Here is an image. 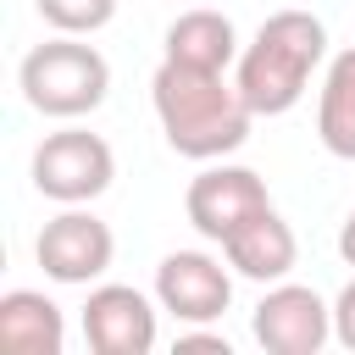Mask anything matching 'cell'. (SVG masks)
Returning <instances> with one entry per match:
<instances>
[{
    "mask_svg": "<svg viewBox=\"0 0 355 355\" xmlns=\"http://www.w3.org/2000/svg\"><path fill=\"white\" fill-rule=\"evenodd\" d=\"M150 105L155 122L166 133V144L189 161H222L250 139L255 111L244 105L239 83H227L222 72H194L178 61H161L150 78Z\"/></svg>",
    "mask_w": 355,
    "mask_h": 355,
    "instance_id": "1",
    "label": "cell"
},
{
    "mask_svg": "<svg viewBox=\"0 0 355 355\" xmlns=\"http://www.w3.org/2000/svg\"><path fill=\"white\" fill-rule=\"evenodd\" d=\"M327 55V28L311 11H272L255 39L239 50V94L255 116H283L300 105V94L311 89V72Z\"/></svg>",
    "mask_w": 355,
    "mask_h": 355,
    "instance_id": "2",
    "label": "cell"
},
{
    "mask_svg": "<svg viewBox=\"0 0 355 355\" xmlns=\"http://www.w3.org/2000/svg\"><path fill=\"white\" fill-rule=\"evenodd\" d=\"M17 83H22V100L39 111V116H55V122H72V116H89L105 105L111 94V67L94 44H83L78 33H55L44 44H33L17 67Z\"/></svg>",
    "mask_w": 355,
    "mask_h": 355,
    "instance_id": "3",
    "label": "cell"
},
{
    "mask_svg": "<svg viewBox=\"0 0 355 355\" xmlns=\"http://www.w3.org/2000/svg\"><path fill=\"white\" fill-rule=\"evenodd\" d=\"M111 178H116V155L89 128L44 133L33 150V189L55 205H89L111 189Z\"/></svg>",
    "mask_w": 355,
    "mask_h": 355,
    "instance_id": "4",
    "label": "cell"
},
{
    "mask_svg": "<svg viewBox=\"0 0 355 355\" xmlns=\"http://www.w3.org/2000/svg\"><path fill=\"white\" fill-rule=\"evenodd\" d=\"M250 327H255V344L266 355H316L333 338V305L316 288L283 277V283H272L261 294Z\"/></svg>",
    "mask_w": 355,
    "mask_h": 355,
    "instance_id": "5",
    "label": "cell"
},
{
    "mask_svg": "<svg viewBox=\"0 0 355 355\" xmlns=\"http://www.w3.org/2000/svg\"><path fill=\"white\" fill-rule=\"evenodd\" d=\"M272 205V194H266V183H261V172H250V166H205L194 183H189V194H183V211H189V222H194V233L200 239H211V244H227L250 216H261Z\"/></svg>",
    "mask_w": 355,
    "mask_h": 355,
    "instance_id": "6",
    "label": "cell"
},
{
    "mask_svg": "<svg viewBox=\"0 0 355 355\" xmlns=\"http://www.w3.org/2000/svg\"><path fill=\"white\" fill-rule=\"evenodd\" d=\"M155 300L183 327L222 322V311L233 305V272L205 250H172L155 266Z\"/></svg>",
    "mask_w": 355,
    "mask_h": 355,
    "instance_id": "7",
    "label": "cell"
},
{
    "mask_svg": "<svg viewBox=\"0 0 355 355\" xmlns=\"http://www.w3.org/2000/svg\"><path fill=\"white\" fill-rule=\"evenodd\" d=\"M33 255H39V266H44L50 283H94V277L111 266L116 239H111V227H105L94 211L67 205L61 216H50V222L39 227Z\"/></svg>",
    "mask_w": 355,
    "mask_h": 355,
    "instance_id": "8",
    "label": "cell"
},
{
    "mask_svg": "<svg viewBox=\"0 0 355 355\" xmlns=\"http://www.w3.org/2000/svg\"><path fill=\"white\" fill-rule=\"evenodd\" d=\"M83 338L94 355H150L155 349V305L128 283H100L83 300Z\"/></svg>",
    "mask_w": 355,
    "mask_h": 355,
    "instance_id": "9",
    "label": "cell"
},
{
    "mask_svg": "<svg viewBox=\"0 0 355 355\" xmlns=\"http://www.w3.org/2000/svg\"><path fill=\"white\" fill-rule=\"evenodd\" d=\"M222 255H227V266H233L239 277H250V283H283V277L294 272V261H300V239H294V227L266 205L261 216H250V222L222 244Z\"/></svg>",
    "mask_w": 355,
    "mask_h": 355,
    "instance_id": "10",
    "label": "cell"
},
{
    "mask_svg": "<svg viewBox=\"0 0 355 355\" xmlns=\"http://www.w3.org/2000/svg\"><path fill=\"white\" fill-rule=\"evenodd\" d=\"M161 61H178V67H194V72H227L239 61V28H233V17L211 11V6L183 11L166 28V55Z\"/></svg>",
    "mask_w": 355,
    "mask_h": 355,
    "instance_id": "11",
    "label": "cell"
},
{
    "mask_svg": "<svg viewBox=\"0 0 355 355\" xmlns=\"http://www.w3.org/2000/svg\"><path fill=\"white\" fill-rule=\"evenodd\" d=\"M0 344L11 355H61L67 349V322L61 305L39 288H11L0 294Z\"/></svg>",
    "mask_w": 355,
    "mask_h": 355,
    "instance_id": "12",
    "label": "cell"
},
{
    "mask_svg": "<svg viewBox=\"0 0 355 355\" xmlns=\"http://www.w3.org/2000/svg\"><path fill=\"white\" fill-rule=\"evenodd\" d=\"M316 139L327 155L355 161V44L327 61V78L316 94Z\"/></svg>",
    "mask_w": 355,
    "mask_h": 355,
    "instance_id": "13",
    "label": "cell"
},
{
    "mask_svg": "<svg viewBox=\"0 0 355 355\" xmlns=\"http://www.w3.org/2000/svg\"><path fill=\"white\" fill-rule=\"evenodd\" d=\"M39 17L55 28V33H100L111 17H116V0H33Z\"/></svg>",
    "mask_w": 355,
    "mask_h": 355,
    "instance_id": "14",
    "label": "cell"
},
{
    "mask_svg": "<svg viewBox=\"0 0 355 355\" xmlns=\"http://www.w3.org/2000/svg\"><path fill=\"white\" fill-rule=\"evenodd\" d=\"M333 338L355 355V277L338 288V300H333Z\"/></svg>",
    "mask_w": 355,
    "mask_h": 355,
    "instance_id": "15",
    "label": "cell"
},
{
    "mask_svg": "<svg viewBox=\"0 0 355 355\" xmlns=\"http://www.w3.org/2000/svg\"><path fill=\"white\" fill-rule=\"evenodd\" d=\"M178 355H194V349H211V355H233L227 349V338H216V333H178V344H172Z\"/></svg>",
    "mask_w": 355,
    "mask_h": 355,
    "instance_id": "16",
    "label": "cell"
},
{
    "mask_svg": "<svg viewBox=\"0 0 355 355\" xmlns=\"http://www.w3.org/2000/svg\"><path fill=\"white\" fill-rule=\"evenodd\" d=\"M338 255H344V261L355 266V211H349V222L338 227Z\"/></svg>",
    "mask_w": 355,
    "mask_h": 355,
    "instance_id": "17",
    "label": "cell"
}]
</instances>
